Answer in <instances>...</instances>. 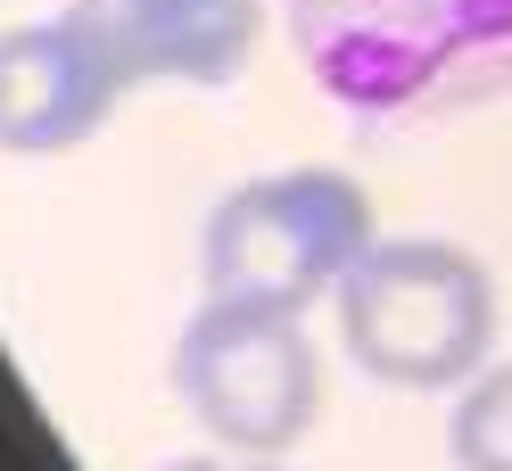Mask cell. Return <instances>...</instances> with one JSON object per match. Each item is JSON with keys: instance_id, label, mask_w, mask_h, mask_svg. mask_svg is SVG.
Instances as JSON below:
<instances>
[{"instance_id": "obj_1", "label": "cell", "mask_w": 512, "mask_h": 471, "mask_svg": "<svg viewBox=\"0 0 512 471\" xmlns=\"http://www.w3.org/2000/svg\"><path fill=\"white\" fill-rule=\"evenodd\" d=\"M290 50L356 124H446L512 91V0H290Z\"/></svg>"}, {"instance_id": "obj_7", "label": "cell", "mask_w": 512, "mask_h": 471, "mask_svg": "<svg viewBox=\"0 0 512 471\" xmlns=\"http://www.w3.org/2000/svg\"><path fill=\"white\" fill-rule=\"evenodd\" d=\"M455 471H512V364H479L446 405Z\"/></svg>"}, {"instance_id": "obj_3", "label": "cell", "mask_w": 512, "mask_h": 471, "mask_svg": "<svg viewBox=\"0 0 512 471\" xmlns=\"http://www.w3.org/2000/svg\"><path fill=\"white\" fill-rule=\"evenodd\" d=\"M372 199L339 166H281L223 191L199 224V290L232 306H281L298 314L323 290H339L347 265L364 257Z\"/></svg>"}, {"instance_id": "obj_5", "label": "cell", "mask_w": 512, "mask_h": 471, "mask_svg": "<svg viewBox=\"0 0 512 471\" xmlns=\"http://www.w3.org/2000/svg\"><path fill=\"white\" fill-rule=\"evenodd\" d=\"M58 17L116 75V91H141V83L223 91L248 75L256 34H265L256 0H67Z\"/></svg>"}, {"instance_id": "obj_8", "label": "cell", "mask_w": 512, "mask_h": 471, "mask_svg": "<svg viewBox=\"0 0 512 471\" xmlns=\"http://www.w3.org/2000/svg\"><path fill=\"white\" fill-rule=\"evenodd\" d=\"M166 471H281L273 455H248V463H223V455H182V463H166Z\"/></svg>"}, {"instance_id": "obj_6", "label": "cell", "mask_w": 512, "mask_h": 471, "mask_svg": "<svg viewBox=\"0 0 512 471\" xmlns=\"http://www.w3.org/2000/svg\"><path fill=\"white\" fill-rule=\"evenodd\" d=\"M124 100L116 75L83 50L67 17H34L0 34V149L9 157H58L83 149Z\"/></svg>"}, {"instance_id": "obj_4", "label": "cell", "mask_w": 512, "mask_h": 471, "mask_svg": "<svg viewBox=\"0 0 512 471\" xmlns=\"http://www.w3.org/2000/svg\"><path fill=\"white\" fill-rule=\"evenodd\" d=\"M174 397L215 447L290 455L323 405V356L281 306L199 298V314L174 339Z\"/></svg>"}, {"instance_id": "obj_2", "label": "cell", "mask_w": 512, "mask_h": 471, "mask_svg": "<svg viewBox=\"0 0 512 471\" xmlns=\"http://www.w3.org/2000/svg\"><path fill=\"white\" fill-rule=\"evenodd\" d=\"M339 348L380 389H463L496 348V281L455 240H372L339 281Z\"/></svg>"}]
</instances>
